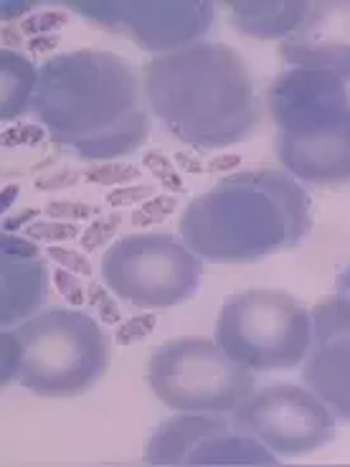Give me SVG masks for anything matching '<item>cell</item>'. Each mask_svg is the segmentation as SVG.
I'll return each instance as SVG.
<instances>
[{
    "label": "cell",
    "mask_w": 350,
    "mask_h": 467,
    "mask_svg": "<svg viewBox=\"0 0 350 467\" xmlns=\"http://www.w3.org/2000/svg\"><path fill=\"white\" fill-rule=\"evenodd\" d=\"M79 181V173L77 171H61V173H51L48 178H38L36 181V188L38 191H57V188L74 186Z\"/></svg>",
    "instance_id": "obj_25"
},
{
    "label": "cell",
    "mask_w": 350,
    "mask_h": 467,
    "mask_svg": "<svg viewBox=\"0 0 350 467\" xmlns=\"http://www.w3.org/2000/svg\"><path fill=\"white\" fill-rule=\"evenodd\" d=\"M18 350L8 381L36 397L74 399L109 371L112 340L94 317L67 307H46L3 333Z\"/></svg>",
    "instance_id": "obj_5"
},
{
    "label": "cell",
    "mask_w": 350,
    "mask_h": 467,
    "mask_svg": "<svg viewBox=\"0 0 350 467\" xmlns=\"http://www.w3.org/2000/svg\"><path fill=\"white\" fill-rule=\"evenodd\" d=\"M138 11H125L128 34L158 54L196 44L213 21L211 3H135Z\"/></svg>",
    "instance_id": "obj_12"
},
{
    "label": "cell",
    "mask_w": 350,
    "mask_h": 467,
    "mask_svg": "<svg viewBox=\"0 0 350 467\" xmlns=\"http://www.w3.org/2000/svg\"><path fill=\"white\" fill-rule=\"evenodd\" d=\"M313 229L310 201L290 173L242 171L196 196L180 239L203 262L244 265L297 246Z\"/></svg>",
    "instance_id": "obj_3"
},
{
    "label": "cell",
    "mask_w": 350,
    "mask_h": 467,
    "mask_svg": "<svg viewBox=\"0 0 350 467\" xmlns=\"http://www.w3.org/2000/svg\"><path fill=\"white\" fill-rule=\"evenodd\" d=\"M213 340L254 374L292 371L313 346V313L290 292L242 290L221 305Z\"/></svg>",
    "instance_id": "obj_6"
},
{
    "label": "cell",
    "mask_w": 350,
    "mask_h": 467,
    "mask_svg": "<svg viewBox=\"0 0 350 467\" xmlns=\"http://www.w3.org/2000/svg\"><path fill=\"white\" fill-rule=\"evenodd\" d=\"M84 178L89 183H97V186H115V183H128V181H135L140 178V171L135 165H125V163H112L107 161L105 165H94L89 168Z\"/></svg>",
    "instance_id": "obj_14"
},
{
    "label": "cell",
    "mask_w": 350,
    "mask_h": 467,
    "mask_svg": "<svg viewBox=\"0 0 350 467\" xmlns=\"http://www.w3.org/2000/svg\"><path fill=\"white\" fill-rule=\"evenodd\" d=\"M173 209H175L173 199H168V196H158V199H152L150 203H145V206L132 216V223H135V226H145V223L165 219V216H168Z\"/></svg>",
    "instance_id": "obj_23"
},
{
    "label": "cell",
    "mask_w": 350,
    "mask_h": 467,
    "mask_svg": "<svg viewBox=\"0 0 350 467\" xmlns=\"http://www.w3.org/2000/svg\"><path fill=\"white\" fill-rule=\"evenodd\" d=\"M232 8L242 34L284 41L303 24L307 3H232Z\"/></svg>",
    "instance_id": "obj_13"
},
{
    "label": "cell",
    "mask_w": 350,
    "mask_h": 467,
    "mask_svg": "<svg viewBox=\"0 0 350 467\" xmlns=\"http://www.w3.org/2000/svg\"><path fill=\"white\" fill-rule=\"evenodd\" d=\"M87 303L94 310V316H99V320L107 323V326L122 320V313H119V307L112 300V295H107V285L89 282V287H87Z\"/></svg>",
    "instance_id": "obj_15"
},
{
    "label": "cell",
    "mask_w": 350,
    "mask_h": 467,
    "mask_svg": "<svg viewBox=\"0 0 350 467\" xmlns=\"http://www.w3.org/2000/svg\"><path fill=\"white\" fill-rule=\"evenodd\" d=\"M155 326V316H138L129 317L128 323H122L119 330L115 333V340L119 346H128V343H135V340H142Z\"/></svg>",
    "instance_id": "obj_21"
},
{
    "label": "cell",
    "mask_w": 350,
    "mask_h": 467,
    "mask_svg": "<svg viewBox=\"0 0 350 467\" xmlns=\"http://www.w3.org/2000/svg\"><path fill=\"white\" fill-rule=\"evenodd\" d=\"M284 171L315 186L350 181V97L345 82L325 71L282 74L269 92Z\"/></svg>",
    "instance_id": "obj_4"
},
{
    "label": "cell",
    "mask_w": 350,
    "mask_h": 467,
    "mask_svg": "<svg viewBox=\"0 0 350 467\" xmlns=\"http://www.w3.org/2000/svg\"><path fill=\"white\" fill-rule=\"evenodd\" d=\"M145 376L158 401L180 414L232 417L257 389L254 371L209 338H178L158 346Z\"/></svg>",
    "instance_id": "obj_7"
},
{
    "label": "cell",
    "mask_w": 350,
    "mask_h": 467,
    "mask_svg": "<svg viewBox=\"0 0 350 467\" xmlns=\"http://www.w3.org/2000/svg\"><path fill=\"white\" fill-rule=\"evenodd\" d=\"M58 44H61V38H58V36H48V38H34V41L28 44V51H36V54H46V51H54Z\"/></svg>",
    "instance_id": "obj_26"
},
{
    "label": "cell",
    "mask_w": 350,
    "mask_h": 467,
    "mask_svg": "<svg viewBox=\"0 0 350 467\" xmlns=\"http://www.w3.org/2000/svg\"><path fill=\"white\" fill-rule=\"evenodd\" d=\"M119 222H122V219H119L117 213H112L109 219H107V216H102V219H97L94 223H89V226H87V232H82V236H79L84 252H97V249H105L107 242L112 239V234L117 232Z\"/></svg>",
    "instance_id": "obj_16"
},
{
    "label": "cell",
    "mask_w": 350,
    "mask_h": 467,
    "mask_svg": "<svg viewBox=\"0 0 350 467\" xmlns=\"http://www.w3.org/2000/svg\"><path fill=\"white\" fill-rule=\"evenodd\" d=\"M150 112L175 140L196 150L244 142L259 125L252 69L232 47L196 41L158 54L142 71Z\"/></svg>",
    "instance_id": "obj_2"
},
{
    "label": "cell",
    "mask_w": 350,
    "mask_h": 467,
    "mask_svg": "<svg viewBox=\"0 0 350 467\" xmlns=\"http://www.w3.org/2000/svg\"><path fill=\"white\" fill-rule=\"evenodd\" d=\"M69 21V16L67 13H58V11H41L36 13L34 18H26L24 26H21V31L24 34L31 36H41V34H51V31H57L58 26H64Z\"/></svg>",
    "instance_id": "obj_20"
},
{
    "label": "cell",
    "mask_w": 350,
    "mask_h": 467,
    "mask_svg": "<svg viewBox=\"0 0 350 467\" xmlns=\"http://www.w3.org/2000/svg\"><path fill=\"white\" fill-rule=\"evenodd\" d=\"M203 259L170 234H129L107 246L102 280L119 303L165 310L196 297Z\"/></svg>",
    "instance_id": "obj_8"
},
{
    "label": "cell",
    "mask_w": 350,
    "mask_h": 467,
    "mask_svg": "<svg viewBox=\"0 0 350 467\" xmlns=\"http://www.w3.org/2000/svg\"><path fill=\"white\" fill-rule=\"evenodd\" d=\"M84 277L74 275L69 269L57 267L54 269V282H57L58 292L67 297V303L71 305H84L87 303V290H84Z\"/></svg>",
    "instance_id": "obj_19"
},
{
    "label": "cell",
    "mask_w": 350,
    "mask_h": 467,
    "mask_svg": "<svg viewBox=\"0 0 350 467\" xmlns=\"http://www.w3.org/2000/svg\"><path fill=\"white\" fill-rule=\"evenodd\" d=\"M46 216L57 219V222H67V219H92L99 213L97 206L92 203H77V201H48Z\"/></svg>",
    "instance_id": "obj_18"
},
{
    "label": "cell",
    "mask_w": 350,
    "mask_h": 467,
    "mask_svg": "<svg viewBox=\"0 0 350 467\" xmlns=\"http://www.w3.org/2000/svg\"><path fill=\"white\" fill-rule=\"evenodd\" d=\"M34 216H38V211H36V209H26V211H24V216H18L15 222L3 223V232H11V229H13V226H15V223H24V222H28V219H34Z\"/></svg>",
    "instance_id": "obj_27"
},
{
    "label": "cell",
    "mask_w": 350,
    "mask_h": 467,
    "mask_svg": "<svg viewBox=\"0 0 350 467\" xmlns=\"http://www.w3.org/2000/svg\"><path fill=\"white\" fill-rule=\"evenodd\" d=\"M46 254L54 259V262H58L64 269L74 272V275H79V277H92V265H89V259L84 257V254H79V252L51 246Z\"/></svg>",
    "instance_id": "obj_22"
},
{
    "label": "cell",
    "mask_w": 350,
    "mask_h": 467,
    "mask_svg": "<svg viewBox=\"0 0 350 467\" xmlns=\"http://www.w3.org/2000/svg\"><path fill=\"white\" fill-rule=\"evenodd\" d=\"M34 115L54 140L87 161H112L150 138V107L135 67L107 51H74L46 61Z\"/></svg>",
    "instance_id": "obj_1"
},
{
    "label": "cell",
    "mask_w": 350,
    "mask_h": 467,
    "mask_svg": "<svg viewBox=\"0 0 350 467\" xmlns=\"http://www.w3.org/2000/svg\"><path fill=\"white\" fill-rule=\"evenodd\" d=\"M303 384L325 401L335 420L350 421V295L315 305Z\"/></svg>",
    "instance_id": "obj_10"
},
{
    "label": "cell",
    "mask_w": 350,
    "mask_h": 467,
    "mask_svg": "<svg viewBox=\"0 0 350 467\" xmlns=\"http://www.w3.org/2000/svg\"><path fill=\"white\" fill-rule=\"evenodd\" d=\"M280 57L297 69L350 82V0L307 3L303 24L280 44Z\"/></svg>",
    "instance_id": "obj_11"
},
{
    "label": "cell",
    "mask_w": 350,
    "mask_h": 467,
    "mask_svg": "<svg viewBox=\"0 0 350 467\" xmlns=\"http://www.w3.org/2000/svg\"><path fill=\"white\" fill-rule=\"evenodd\" d=\"M335 421L330 407L304 384L254 389L232 411L233 432L257 440L280 457L307 455L333 442Z\"/></svg>",
    "instance_id": "obj_9"
},
{
    "label": "cell",
    "mask_w": 350,
    "mask_h": 467,
    "mask_svg": "<svg viewBox=\"0 0 350 467\" xmlns=\"http://www.w3.org/2000/svg\"><path fill=\"white\" fill-rule=\"evenodd\" d=\"M26 239H38V242H67L79 236V226L64 222H38L34 226H26Z\"/></svg>",
    "instance_id": "obj_17"
},
{
    "label": "cell",
    "mask_w": 350,
    "mask_h": 467,
    "mask_svg": "<svg viewBox=\"0 0 350 467\" xmlns=\"http://www.w3.org/2000/svg\"><path fill=\"white\" fill-rule=\"evenodd\" d=\"M152 193H155V188L152 186L119 188V191H115V193H109V196H107V203H109V206H129V203H135V201L150 199Z\"/></svg>",
    "instance_id": "obj_24"
}]
</instances>
